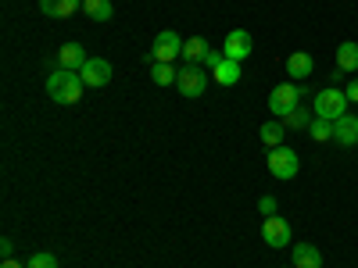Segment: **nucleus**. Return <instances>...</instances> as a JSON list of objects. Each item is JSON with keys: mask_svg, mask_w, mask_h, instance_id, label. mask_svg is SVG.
Instances as JSON below:
<instances>
[{"mask_svg": "<svg viewBox=\"0 0 358 268\" xmlns=\"http://www.w3.org/2000/svg\"><path fill=\"white\" fill-rule=\"evenodd\" d=\"M11 251H15V244H11V240H0V254L11 258Z\"/></svg>", "mask_w": 358, "mask_h": 268, "instance_id": "obj_27", "label": "nucleus"}, {"mask_svg": "<svg viewBox=\"0 0 358 268\" xmlns=\"http://www.w3.org/2000/svg\"><path fill=\"white\" fill-rule=\"evenodd\" d=\"M297 168H301V158H297V151H290V147H276V151H268V172H273L276 179H294Z\"/></svg>", "mask_w": 358, "mask_h": 268, "instance_id": "obj_4", "label": "nucleus"}, {"mask_svg": "<svg viewBox=\"0 0 358 268\" xmlns=\"http://www.w3.org/2000/svg\"><path fill=\"white\" fill-rule=\"evenodd\" d=\"M183 43L187 40H179L172 29H165V33H158L155 36V43H151V57L155 61H165V65H172L176 57H183Z\"/></svg>", "mask_w": 358, "mask_h": 268, "instance_id": "obj_6", "label": "nucleus"}, {"mask_svg": "<svg viewBox=\"0 0 358 268\" xmlns=\"http://www.w3.org/2000/svg\"><path fill=\"white\" fill-rule=\"evenodd\" d=\"M151 79H155L158 86H176L179 72H176L172 65H165V61H155V65H151Z\"/></svg>", "mask_w": 358, "mask_h": 268, "instance_id": "obj_22", "label": "nucleus"}, {"mask_svg": "<svg viewBox=\"0 0 358 268\" xmlns=\"http://www.w3.org/2000/svg\"><path fill=\"white\" fill-rule=\"evenodd\" d=\"M344 94H348V100H351V104H358V79H348Z\"/></svg>", "mask_w": 358, "mask_h": 268, "instance_id": "obj_26", "label": "nucleus"}, {"mask_svg": "<svg viewBox=\"0 0 358 268\" xmlns=\"http://www.w3.org/2000/svg\"><path fill=\"white\" fill-rule=\"evenodd\" d=\"M258 211H262L265 218H268V215H276V200H273V197H262V200H258Z\"/></svg>", "mask_w": 358, "mask_h": 268, "instance_id": "obj_24", "label": "nucleus"}, {"mask_svg": "<svg viewBox=\"0 0 358 268\" xmlns=\"http://www.w3.org/2000/svg\"><path fill=\"white\" fill-rule=\"evenodd\" d=\"M83 89H86L83 75H79V72H69V68H57V72H50V79H47V94H50V100H57V104H79Z\"/></svg>", "mask_w": 358, "mask_h": 268, "instance_id": "obj_1", "label": "nucleus"}, {"mask_svg": "<svg viewBox=\"0 0 358 268\" xmlns=\"http://www.w3.org/2000/svg\"><path fill=\"white\" fill-rule=\"evenodd\" d=\"M90 61L83 43H65L62 50H57V68H69V72H79L83 65Z\"/></svg>", "mask_w": 358, "mask_h": 268, "instance_id": "obj_12", "label": "nucleus"}, {"mask_svg": "<svg viewBox=\"0 0 358 268\" xmlns=\"http://www.w3.org/2000/svg\"><path fill=\"white\" fill-rule=\"evenodd\" d=\"M290 258H294V268H322V254L312 244H297L290 251Z\"/></svg>", "mask_w": 358, "mask_h": 268, "instance_id": "obj_13", "label": "nucleus"}, {"mask_svg": "<svg viewBox=\"0 0 358 268\" xmlns=\"http://www.w3.org/2000/svg\"><path fill=\"white\" fill-rule=\"evenodd\" d=\"M25 268H57V258H54V254H47V251H36L33 258L25 261Z\"/></svg>", "mask_w": 358, "mask_h": 268, "instance_id": "obj_23", "label": "nucleus"}, {"mask_svg": "<svg viewBox=\"0 0 358 268\" xmlns=\"http://www.w3.org/2000/svg\"><path fill=\"white\" fill-rule=\"evenodd\" d=\"M4 268H22L18 261H11V258H4Z\"/></svg>", "mask_w": 358, "mask_h": 268, "instance_id": "obj_28", "label": "nucleus"}, {"mask_svg": "<svg viewBox=\"0 0 358 268\" xmlns=\"http://www.w3.org/2000/svg\"><path fill=\"white\" fill-rule=\"evenodd\" d=\"M208 50H212V47H208L204 36H190V40L183 43V61H187V65H201Z\"/></svg>", "mask_w": 358, "mask_h": 268, "instance_id": "obj_17", "label": "nucleus"}, {"mask_svg": "<svg viewBox=\"0 0 358 268\" xmlns=\"http://www.w3.org/2000/svg\"><path fill=\"white\" fill-rule=\"evenodd\" d=\"M258 136H262V143L268 147V151H276V147H283V136H287V126L280 122V118H273V122H265V126L258 129Z\"/></svg>", "mask_w": 358, "mask_h": 268, "instance_id": "obj_15", "label": "nucleus"}, {"mask_svg": "<svg viewBox=\"0 0 358 268\" xmlns=\"http://www.w3.org/2000/svg\"><path fill=\"white\" fill-rule=\"evenodd\" d=\"M83 11L90 15V22H111L115 18L111 0H83Z\"/></svg>", "mask_w": 358, "mask_h": 268, "instance_id": "obj_19", "label": "nucleus"}, {"mask_svg": "<svg viewBox=\"0 0 358 268\" xmlns=\"http://www.w3.org/2000/svg\"><path fill=\"white\" fill-rule=\"evenodd\" d=\"M312 68H315V61H312L308 50H294V54L287 57V75H290L294 82H305V79L312 75Z\"/></svg>", "mask_w": 358, "mask_h": 268, "instance_id": "obj_10", "label": "nucleus"}, {"mask_svg": "<svg viewBox=\"0 0 358 268\" xmlns=\"http://www.w3.org/2000/svg\"><path fill=\"white\" fill-rule=\"evenodd\" d=\"M308 136L315 143H326V140H334V122L330 118H312V126H308Z\"/></svg>", "mask_w": 358, "mask_h": 268, "instance_id": "obj_21", "label": "nucleus"}, {"mask_svg": "<svg viewBox=\"0 0 358 268\" xmlns=\"http://www.w3.org/2000/svg\"><path fill=\"white\" fill-rule=\"evenodd\" d=\"M290 268H294V265H290Z\"/></svg>", "mask_w": 358, "mask_h": 268, "instance_id": "obj_29", "label": "nucleus"}, {"mask_svg": "<svg viewBox=\"0 0 358 268\" xmlns=\"http://www.w3.org/2000/svg\"><path fill=\"white\" fill-rule=\"evenodd\" d=\"M337 68L341 72H358V43L355 40L337 47Z\"/></svg>", "mask_w": 358, "mask_h": 268, "instance_id": "obj_18", "label": "nucleus"}, {"mask_svg": "<svg viewBox=\"0 0 358 268\" xmlns=\"http://www.w3.org/2000/svg\"><path fill=\"white\" fill-rule=\"evenodd\" d=\"M305 97H308L305 82H280L273 94H268V111H273L276 118H287L297 104H305Z\"/></svg>", "mask_w": 358, "mask_h": 268, "instance_id": "obj_2", "label": "nucleus"}, {"mask_svg": "<svg viewBox=\"0 0 358 268\" xmlns=\"http://www.w3.org/2000/svg\"><path fill=\"white\" fill-rule=\"evenodd\" d=\"M208 82H212V75H208L201 65H187V68H179V79H176V89L183 97H201Z\"/></svg>", "mask_w": 358, "mask_h": 268, "instance_id": "obj_5", "label": "nucleus"}, {"mask_svg": "<svg viewBox=\"0 0 358 268\" xmlns=\"http://www.w3.org/2000/svg\"><path fill=\"white\" fill-rule=\"evenodd\" d=\"M348 94L341 86H326V89H319L315 94V100H312V111H315V118H330V122H337V118H344L348 114Z\"/></svg>", "mask_w": 358, "mask_h": 268, "instance_id": "obj_3", "label": "nucleus"}, {"mask_svg": "<svg viewBox=\"0 0 358 268\" xmlns=\"http://www.w3.org/2000/svg\"><path fill=\"white\" fill-rule=\"evenodd\" d=\"M40 11L50 18H72L79 11V0H40Z\"/></svg>", "mask_w": 358, "mask_h": 268, "instance_id": "obj_16", "label": "nucleus"}, {"mask_svg": "<svg viewBox=\"0 0 358 268\" xmlns=\"http://www.w3.org/2000/svg\"><path fill=\"white\" fill-rule=\"evenodd\" d=\"M251 50H255V40H251L248 29H233L226 36V47H222V54L229 61H244V57H251Z\"/></svg>", "mask_w": 358, "mask_h": 268, "instance_id": "obj_9", "label": "nucleus"}, {"mask_svg": "<svg viewBox=\"0 0 358 268\" xmlns=\"http://www.w3.org/2000/svg\"><path fill=\"white\" fill-rule=\"evenodd\" d=\"M262 240L273 247V251H287L290 247V222L280 218V215H268L262 222Z\"/></svg>", "mask_w": 358, "mask_h": 268, "instance_id": "obj_7", "label": "nucleus"}, {"mask_svg": "<svg viewBox=\"0 0 358 268\" xmlns=\"http://www.w3.org/2000/svg\"><path fill=\"white\" fill-rule=\"evenodd\" d=\"M222 57H226V54H219V50H208V54H204V61H201V65H204V68H215V65L222 61Z\"/></svg>", "mask_w": 358, "mask_h": 268, "instance_id": "obj_25", "label": "nucleus"}, {"mask_svg": "<svg viewBox=\"0 0 358 268\" xmlns=\"http://www.w3.org/2000/svg\"><path fill=\"white\" fill-rule=\"evenodd\" d=\"M334 140L341 143V147H355L358 143V114H344V118H337L334 122Z\"/></svg>", "mask_w": 358, "mask_h": 268, "instance_id": "obj_11", "label": "nucleus"}, {"mask_svg": "<svg viewBox=\"0 0 358 268\" xmlns=\"http://www.w3.org/2000/svg\"><path fill=\"white\" fill-rule=\"evenodd\" d=\"M79 75H83L86 89H101V86L111 82V65L104 61V57H90V61L79 68Z\"/></svg>", "mask_w": 358, "mask_h": 268, "instance_id": "obj_8", "label": "nucleus"}, {"mask_svg": "<svg viewBox=\"0 0 358 268\" xmlns=\"http://www.w3.org/2000/svg\"><path fill=\"white\" fill-rule=\"evenodd\" d=\"M280 122H283L287 129H308V126H312V114H308V107H305V104H297L287 118H280Z\"/></svg>", "mask_w": 358, "mask_h": 268, "instance_id": "obj_20", "label": "nucleus"}, {"mask_svg": "<svg viewBox=\"0 0 358 268\" xmlns=\"http://www.w3.org/2000/svg\"><path fill=\"white\" fill-rule=\"evenodd\" d=\"M212 79L219 86H236L241 82V61H229V57H222V61L212 68Z\"/></svg>", "mask_w": 358, "mask_h": 268, "instance_id": "obj_14", "label": "nucleus"}]
</instances>
